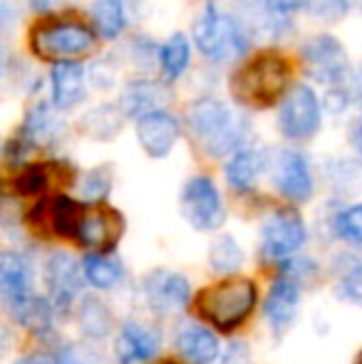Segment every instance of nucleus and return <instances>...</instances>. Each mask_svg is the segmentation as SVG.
<instances>
[{
    "label": "nucleus",
    "mask_w": 362,
    "mask_h": 364,
    "mask_svg": "<svg viewBox=\"0 0 362 364\" xmlns=\"http://www.w3.org/2000/svg\"><path fill=\"white\" fill-rule=\"evenodd\" d=\"M358 0H305L303 10L320 23H340L348 18Z\"/></svg>",
    "instance_id": "nucleus-34"
},
{
    "label": "nucleus",
    "mask_w": 362,
    "mask_h": 364,
    "mask_svg": "<svg viewBox=\"0 0 362 364\" xmlns=\"http://www.w3.org/2000/svg\"><path fill=\"white\" fill-rule=\"evenodd\" d=\"M53 364H97L95 355L90 350H85L82 345H60L53 355Z\"/></svg>",
    "instance_id": "nucleus-38"
},
{
    "label": "nucleus",
    "mask_w": 362,
    "mask_h": 364,
    "mask_svg": "<svg viewBox=\"0 0 362 364\" xmlns=\"http://www.w3.org/2000/svg\"><path fill=\"white\" fill-rule=\"evenodd\" d=\"M271 181L275 191L293 203H305L315 193V176L305 154L280 149L271 159Z\"/></svg>",
    "instance_id": "nucleus-11"
},
{
    "label": "nucleus",
    "mask_w": 362,
    "mask_h": 364,
    "mask_svg": "<svg viewBox=\"0 0 362 364\" xmlns=\"http://www.w3.org/2000/svg\"><path fill=\"white\" fill-rule=\"evenodd\" d=\"M258 302V290L251 278L226 275V280L203 288L196 297V307L201 320L221 332H233L251 317Z\"/></svg>",
    "instance_id": "nucleus-3"
},
{
    "label": "nucleus",
    "mask_w": 362,
    "mask_h": 364,
    "mask_svg": "<svg viewBox=\"0 0 362 364\" xmlns=\"http://www.w3.org/2000/svg\"><path fill=\"white\" fill-rule=\"evenodd\" d=\"M278 132L283 139L303 144L323 127V102L308 82H298L285 90L278 102Z\"/></svg>",
    "instance_id": "nucleus-5"
},
{
    "label": "nucleus",
    "mask_w": 362,
    "mask_h": 364,
    "mask_svg": "<svg viewBox=\"0 0 362 364\" xmlns=\"http://www.w3.org/2000/svg\"><path fill=\"white\" fill-rule=\"evenodd\" d=\"M174 347L186 364H213L221 357L218 337L198 322H181L174 337Z\"/></svg>",
    "instance_id": "nucleus-20"
},
{
    "label": "nucleus",
    "mask_w": 362,
    "mask_h": 364,
    "mask_svg": "<svg viewBox=\"0 0 362 364\" xmlns=\"http://www.w3.org/2000/svg\"><path fill=\"white\" fill-rule=\"evenodd\" d=\"M290 87V68L280 55L266 53L246 63L231 80L233 100L243 107L266 109L278 105Z\"/></svg>",
    "instance_id": "nucleus-4"
},
{
    "label": "nucleus",
    "mask_w": 362,
    "mask_h": 364,
    "mask_svg": "<svg viewBox=\"0 0 362 364\" xmlns=\"http://www.w3.org/2000/svg\"><path fill=\"white\" fill-rule=\"evenodd\" d=\"M85 283L97 290H112L124 280V265L112 250H90L82 258Z\"/></svg>",
    "instance_id": "nucleus-22"
},
{
    "label": "nucleus",
    "mask_w": 362,
    "mask_h": 364,
    "mask_svg": "<svg viewBox=\"0 0 362 364\" xmlns=\"http://www.w3.org/2000/svg\"><path fill=\"white\" fill-rule=\"evenodd\" d=\"M303 55V68L305 75L313 82H320V85H343L345 77L350 73L348 65V50L343 48L338 38L333 35H315L300 50Z\"/></svg>",
    "instance_id": "nucleus-9"
},
{
    "label": "nucleus",
    "mask_w": 362,
    "mask_h": 364,
    "mask_svg": "<svg viewBox=\"0 0 362 364\" xmlns=\"http://www.w3.org/2000/svg\"><path fill=\"white\" fill-rule=\"evenodd\" d=\"M300 290L303 288L298 283H293L290 278H283V275L268 290L266 302H263V317H266L268 327H271L275 337H283L295 322V317H298L300 297H303Z\"/></svg>",
    "instance_id": "nucleus-17"
},
{
    "label": "nucleus",
    "mask_w": 362,
    "mask_h": 364,
    "mask_svg": "<svg viewBox=\"0 0 362 364\" xmlns=\"http://www.w3.org/2000/svg\"><path fill=\"white\" fill-rule=\"evenodd\" d=\"M360 3H362V0H360Z\"/></svg>",
    "instance_id": "nucleus-49"
},
{
    "label": "nucleus",
    "mask_w": 362,
    "mask_h": 364,
    "mask_svg": "<svg viewBox=\"0 0 362 364\" xmlns=\"http://www.w3.org/2000/svg\"><path fill=\"white\" fill-rule=\"evenodd\" d=\"M161 364H176V362H161Z\"/></svg>",
    "instance_id": "nucleus-48"
},
{
    "label": "nucleus",
    "mask_w": 362,
    "mask_h": 364,
    "mask_svg": "<svg viewBox=\"0 0 362 364\" xmlns=\"http://www.w3.org/2000/svg\"><path fill=\"white\" fill-rule=\"evenodd\" d=\"M10 345V337H8V332H5V327H0V355L5 352V347Z\"/></svg>",
    "instance_id": "nucleus-45"
},
{
    "label": "nucleus",
    "mask_w": 362,
    "mask_h": 364,
    "mask_svg": "<svg viewBox=\"0 0 362 364\" xmlns=\"http://www.w3.org/2000/svg\"><path fill=\"white\" fill-rule=\"evenodd\" d=\"M63 134H65V122L60 117V109H55L48 102H38L25 114L23 129H20L18 139L33 151V149L40 146L58 144L63 139Z\"/></svg>",
    "instance_id": "nucleus-19"
},
{
    "label": "nucleus",
    "mask_w": 362,
    "mask_h": 364,
    "mask_svg": "<svg viewBox=\"0 0 362 364\" xmlns=\"http://www.w3.org/2000/svg\"><path fill=\"white\" fill-rule=\"evenodd\" d=\"M124 233V218L110 206L82 208V216L75 228V240L87 250H115Z\"/></svg>",
    "instance_id": "nucleus-14"
},
{
    "label": "nucleus",
    "mask_w": 362,
    "mask_h": 364,
    "mask_svg": "<svg viewBox=\"0 0 362 364\" xmlns=\"http://www.w3.org/2000/svg\"><path fill=\"white\" fill-rule=\"evenodd\" d=\"M156 63H159V73L166 85L179 82L183 73L188 70V65H191V40L183 33H174L159 48Z\"/></svg>",
    "instance_id": "nucleus-26"
},
{
    "label": "nucleus",
    "mask_w": 362,
    "mask_h": 364,
    "mask_svg": "<svg viewBox=\"0 0 362 364\" xmlns=\"http://www.w3.org/2000/svg\"><path fill=\"white\" fill-rule=\"evenodd\" d=\"M15 13H18L15 0H0V30H5L10 23H13Z\"/></svg>",
    "instance_id": "nucleus-40"
},
{
    "label": "nucleus",
    "mask_w": 362,
    "mask_h": 364,
    "mask_svg": "<svg viewBox=\"0 0 362 364\" xmlns=\"http://www.w3.org/2000/svg\"><path fill=\"white\" fill-rule=\"evenodd\" d=\"M112 191V171L107 166L92 168L80 181V196L87 203H102Z\"/></svg>",
    "instance_id": "nucleus-35"
},
{
    "label": "nucleus",
    "mask_w": 362,
    "mask_h": 364,
    "mask_svg": "<svg viewBox=\"0 0 362 364\" xmlns=\"http://www.w3.org/2000/svg\"><path fill=\"white\" fill-rule=\"evenodd\" d=\"M10 312H13V317L18 320V325H23L25 330L35 332V335H40V337L53 335L58 312H55L53 302H50L48 297H40L33 292L28 300H23Z\"/></svg>",
    "instance_id": "nucleus-25"
},
{
    "label": "nucleus",
    "mask_w": 362,
    "mask_h": 364,
    "mask_svg": "<svg viewBox=\"0 0 362 364\" xmlns=\"http://www.w3.org/2000/svg\"><path fill=\"white\" fill-rule=\"evenodd\" d=\"M137 141L142 151L149 159H166L174 151L176 141L181 136V122L164 107H156L137 117Z\"/></svg>",
    "instance_id": "nucleus-13"
},
{
    "label": "nucleus",
    "mask_w": 362,
    "mask_h": 364,
    "mask_svg": "<svg viewBox=\"0 0 362 364\" xmlns=\"http://www.w3.org/2000/svg\"><path fill=\"white\" fill-rule=\"evenodd\" d=\"M164 102V87L154 80H129L122 90L119 109L124 117H139L149 109H156Z\"/></svg>",
    "instance_id": "nucleus-24"
},
{
    "label": "nucleus",
    "mask_w": 362,
    "mask_h": 364,
    "mask_svg": "<svg viewBox=\"0 0 362 364\" xmlns=\"http://www.w3.org/2000/svg\"><path fill=\"white\" fill-rule=\"evenodd\" d=\"M186 124L206 154L221 159L246 146L251 139V122L218 97H203L188 107Z\"/></svg>",
    "instance_id": "nucleus-1"
},
{
    "label": "nucleus",
    "mask_w": 362,
    "mask_h": 364,
    "mask_svg": "<svg viewBox=\"0 0 362 364\" xmlns=\"http://www.w3.org/2000/svg\"><path fill=\"white\" fill-rule=\"evenodd\" d=\"M280 270H283V278H290L293 283H298L300 288L303 285H313L320 275V265L315 263L313 258H298V253L290 255V258L278 260Z\"/></svg>",
    "instance_id": "nucleus-36"
},
{
    "label": "nucleus",
    "mask_w": 362,
    "mask_h": 364,
    "mask_svg": "<svg viewBox=\"0 0 362 364\" xmlns=\"http://www.w3.org/2000/svg\"><path fill=\"white\" fill-rule=\"evenodd\" d=\"M28 3L35 13H53V10L63 8V5L73 3V0H28Z\"/></svg>",
    "instance_id": "nucleus-41"
},
{
    "label": "nucleus",
    "mask_w": 362,
    "mask_h": 364,
    "mask_svg": "<svg viewBox=\"0 0 362 364\" xmlns=\"http://www.w3.org/2000/svg\"><path fill=\"white\" fill-rule=\"evenodd\" d=\"M333 278H335V295L345 302L362 305V258L350 250H343L333 258Z\"/></svg>",
    "instance_id": "nucleus-23"
},
{
    "label": "nucleus",
    "mask_w": 362,
    "mask_h": 364,
    "mask_svg": "<svg viewBox=\"0 0 362 364\" xmlns=\"http://www.w3.org/2000/svg\"><path fill=\"white\" fill-rule=\"evenodd\" d=\"M8 68H10V58H8V50L0 45V82L5 80V75H8Z\"/></svg>",
    "instance_id": "nucleus-43"
},
{
    "label": "nucleus",
    "mask_w": 362,
    "mask_h": 364,
    "mask_svg": "<svg viewBox=\"0 0 362 364\" xmlns=\"http://www.w3.org/2000/svg\"><path fill=\"white\" fill-rule=\"evenodd\" d=\"M350 139H353V149L358 151V156L362 159V117L358 122H355L353 127V134H350Z\"/></svg>",
    "instance_id": "nucleus-42"
},
{
    "label": "nucleus",
    "mask_w": 362,
    "mask_h": 364,
    "mask_svg": "<svg viewBox=\"0 0 362 364\" xmlns=\"http://www.w3.org/2000/svg\"><path fill=\"white\" fill-rule=\"evenodd\" d=\"M78 325L80 332H82L87 340H105L112 332V312L110 307L105 305L97 297H82L78 305Z\"/></svg>",
    "instance_id": "nucleus-28"
},
{
    "label": "nucleus",
    "mask_w": 362,
    "mask_h": 364,
    "mask_svg": "<svg viewBox=\"0 0 362 364\" xmlns=\"http://www.w3.org/2000/svg\"><path fill=\"white\" fill-rule=\"evenodd\" d=\"M333 233L340 240L350 243L353 248L362 250V203H353V206L340 208L333 216Z\"/></svg>",
    "instance_id": "nucleus-33"
},
{
    "label": "nucleus",
    "mask_w": 362,
    "mask_h": 364,
    "mask_svg": "<svg viewBox=\"0 0 362 364\" xmlns=\"http://www.w3.org/2000/svg\"><path fill=\"white\" fill-rule=\"evenodd\" d=\"M241 3H256V0H241Z\"/></svg>",
    "instance_id": "nucleus-47"
},
{
    "label": "nucleus",
    "mask_w": 362,
    "mask_h": 364,
    "mask_svg": "<svg viewBox=\"0 0 362 364\" xmlns=\"http://www.w3.org/2000/svg\"><path fill=\"white\" fill-rule=\"evenodd\" d=\"M161 350V335L156 327L139 320H129L119 327L115 340L117 364H147Z\"/></svg>",
    "instance_id": "nucleus-15"
},
{
    "label": "nucleus",
    "mask_w": 362,
    "mask_h": 364,
    "mask_svg": "<svg viewBox=\"0 0 362 364\" xmlns=\"http://www.w3.org/2000/svg\"><path fill=\"white\" fill-rule=\"evenodd\" d=\"M142 300L154 315L159 317H174L186 310L191 300V283L186 275L176 270L156 268L142 278Z\"/></svg>",
    "instance_id": "nucleus-8"
},
{
    "label": "nucleus",
    "mask_w": 362,
    "mask_h": 364,
    "mask_svg": "<svg viewBox=\"0 0 362 364\" xmlns=\"http://www.w3.org/2000/svg\"><path fill=\"white\" fill-rule=\"evenodd\" d=\"M82 203H78L70 196H58L50 203V225L58 235L65 238H75V228H78V220L82 216Z\"/></svg>",
    "instance_id": "nucleus-32"
},
{
    "label": "nucleus",
    "mask_w": 362,
    "mask_h": 364,
    "mask_svg": "<svg viewBox=\"0 0 362 364\" xmlns=\"http://www.w3.org/2000/svg\"><path fill=\"white\" fill-rule=\"evenodd\" d=\"M303 3L305 0H261V30L271 38H283L293 30V20L303 10Z\"/></svg>",
    "instance_id": "nucleus-27"
},
{
    "label": "nucleus",
    "mask_w": 362,
    "mask_h": 364,
    "mask_svg": "<svg viewBox=\"0 0 362 364\" xmlns=\"http://www.w3.org/2000/svg\"><path fill=\"white\" fill-rule=\"evenodd\" d=\"M268 168V156L261 149L246 144L241 149H236L233 154H228V161L223 166L226 173V183L233 191L243 193V191H253L261 178V173Z\"/></svg>",
    "instance_id": "nucleus-21"
},
{
    "label": "nucleus",
    "mask_w": 362,
    "mask_h": 364,
    "mask_svg": "<svg viewBox=\"0 0 362 364\" xmlns=\"http://www.w3.org/2000/svg\"><path fill=\"white\" fill-rule=\"evenodd\" d=\"M243 260V248L231 233H221L211 240L208 245V265H211L213 273H221V275H236L241 270Z\"/></svg>",
    "instance_id": "nucleus-30"
},
{
    "label": "nucleus",
    "mask_w": 362,
    "mask_h": 364,
    "mask_svg": "<svg viewBox=\"0 0 362 364\" xmlns=\"http://www.w3.org/2000/svg\"><path fill=\"white\" fill-rule=\"evenodd\" d=\"M45 285H48V300L53 302L55 312H70L82 295L85 285L80 260L65 250L53 253L45 263Z\"/></svg>",
    "instance_id": "nucleus-12"
},
{
    "label": "nucleus",
    "mask_w": 362,
    "mask_h": 364,
    "mask_svg": "<svg viewBox=\"0 0 362 364\" xmlns=\"http://www.w3.org/2000/svg\"><path fill=\"white\" fill-rule=\"evenodd\" d=\"M122 109L119 107H95V109H90L87 114L82 117V132L92 139H112V136L119 132L122 127Z\"/></svg>",
    "instance_id": "nucleus-31"
},
{
    "label": "nucleus",
    "mask_w": 362,
    "mask_h": 364,
    "mask_svg": "<svg viewBox=\"0 0 362 364\" xmlns=\"http://www.w3.org/2000/svg\"><path fill=\"white\" fill-rule=\"evenodd\" d=\"M348 92H350V102H353V105H358L360 109H362V65H360L358 70H355L353 75H350Z\"/></svg>",
    "instance_id": "nucleus-39"
},
{
    "label": "nucleus",
    "mask_w": 362,
    "mask_h": 364,
    "mask_svg": "<svg viewBox=\"0 0 362 364\" xmlns=\"http://www.w3.org/2000/svg\"><path fill=\"white\" fill-rule=\"evenodd\" d=\"M92 23L100 38L117 40L127 30V8L124 0H92Z\"/></svg>",
    "instance_id": "nucleus-29"
},
{
    "label": "nucleus",
    "mask_w": 362,
    "mask_h": 364,
    "mask_svg": "<svg viewBox=\"0 0 362 364\" xmlns=\"http://www.w3.org/2000/svg\"><path fill=\"white\" fill-rule=\"evenodd\" d=\"M308 240L305 220L295 208H278L261 225V253L268 260L295 255Z\"/></svg>",
    "instance_id": "nucleus-10"
},
{
    "label": "nucleus",
    "mask_w": 362,
    "mask_h": 364,
    "mask_svg": "<svg viewBox=\"0 0 362 364\" xmlns=\"http://www.w3.org/2000/svg\"><path fill=\"white\" fill-rule=\"evenodd\" d=\"M50 183V173L40 164H30L15 178V191L23 193V196H35V193H43Z\"/></svg>",
    "instance_id": "nucleus-37"
},
{
    "label": "nucleus",
    "mask_w": 362,
    "mask_h": 364,
    "mask_svg": "<svg viewBox=\"0 0 362 364\" xmlns=\"http://www.w3.org/2000/svg\"><path fill=\"white\" fill-rule=\"evenodd\" d=\"M33 263L20 250H0V302L8 310L33 295Z\"/></svg>",
    "instance_id": "nucleus-16"
},
{
    "label": "nucleus",
    "mask_w": 362,
    "mask_h": 364,
    "mask_svg": "<svg viewBox=\"0 0 362 364\" xmlns=\"http://www.w3.org/2000/svg\"><path fill=\"white\" fill-rule=\"evenodd\" d=\"M97 35L95 30L73 20H58V23H43L30 33V48L45 63H60V60H78L95 50Z\"/></svg>",
    "instance_id": "nucleus-6"
},
{
    "label": "nucleus",
    "mask_w": 362,
    "mask_h": 364,
    "mask_svg": "<svg viewBox=\"0 0 362 364\" xmlns=\"http://www.w3.org/2000/svg\"><path fill=\"white\" fill-rule=\"evenodd\" d=\"M18 364H53L48 360V357H43V355H28V357H23Z\"/></svg>",
    "instance_id": "nucleus-44"
},
{
    "label": "nucleus",
    "mask_w": 362,
    "mask_h": 364,
    "mask_svg": "<svg viewBox=\"0 0 362 364\" xmlns=\"http://www.w3.org/2000/svg\"><path fill=\"white\" fill-rule=\"evenodd\" d=\"M181 216L198 233H213L226 223V206L211 176H191L181 186Z\"/></svg>",
    "instance_id": "nucleus-7"
},
{
    "label": "nucleus",
    "mask_w": 362,
    "mask_h": 364,
    "mask_svg": "<svg viewBox=\"0 0 362 364\" xmlns=\"http://www.w3.org/2000/svg\"><path fill=\"white\" fill-rule=\"evenodd\" d=\"M50 95L53 107L60 112L75 109L87 95V70L78 60H60L50 70Z\"/></svg>",
    "instance_id": "nucleus-18"
},
{
    "label": "nucleus",
    "mask_w": 362,
    "mask_h": 364,
    "mask_svg": "<svg viewBox=\"0 0 362 364\" xmlns=\"http://www.w3.org/2000/svg\"><path fill=\"white\" fill-rule=\"evenodd\" d=\"M355 364H362V352H360V355H358V360H355Z\"/></svg>",
    "instance_id": "nucleus-46"
},
{
    "label": "nucleus",
    "mask_w": 362,
    "mask_h": 364,
    "mask_svg": "<svg viewBox=\"0 0 362 364\" xmlns=\"http://www.w3.org/2000/svg\"><path fill=\"white\" fill-rule=\"evenodd\" d=\"M193 45L211 65L236 63L248 53L246 23L208 0L193 20Z\"/></svg>",
    "instance_id": "nucleus-2"
}]
</instances>
